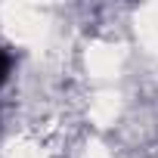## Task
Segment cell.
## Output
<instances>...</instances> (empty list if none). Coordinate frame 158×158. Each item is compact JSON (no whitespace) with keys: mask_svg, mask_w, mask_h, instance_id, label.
Masks as SVG:
<instances>
[{"mask_svg":"<svg viewBox=\"0 0 158 158\" xmlns=\"http://www.w3.org/2000/svg\"><path fill=\"white\" fill-rule=\"evenodd\" d=\"M10 68H13V56H10L6 50H0V84L10 77Z\"/></svg>","mask_w":158,"mask_h":158,"instance_id":"cell-1","label":"cell"}]
</instances>
